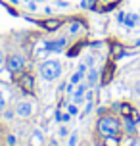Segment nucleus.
I'll return each mask as SVG.
<instances>
[{"mask_svg":"<svg viewBox=\"0 0 140 146\" xmlns=\"http://www.w3.org/2000/svg\"><path fill=\"white\" fill-rule=\"evenodd\" d=\"M96 129H98V133H100L102 137H117L119 131H121V123H119L115 117H110V115L100 117Z\"/></svg>","mask_w":140,"mask_h":146,"instance_id":"1","label":"nucleus"},{"mask_svg":"<svg viewBox=\"0 0 140 146\" xmlns=\"http://www.w3.org/2000/svg\"><path fill=\"white\" fill-rule=\"evenodd\" d=\"M38 71H40V75H42V79L54 81V79H58V77H59V73H61V66H59L56 60H46V62L40 64Z\"/></svg>","mask_w":140,"mask_h":146,"instance_id":"2","label":"nucleus"},{"mask_svg":"<svg viewBox=\"0 0 140 146\" xmlns=\"http://www.w3.org/2000/svg\"><path fill=\"white\" fill-rule=\"evenodd\" d=\"M23 67H25V58L19 56V54H14V56H10L6 60V69L10 73H17V71H21Z\"/></svg>","mask_w":140,"mask_h":146,"instance_id":"3","label":"nucleus"},{"mask_svg":"<svg viewBox=\"0 0 140 146\" xmlns=\"http://www.w3.org/2000/svg\"><path fill=\"white\" fill-rule=\"evenodd\" d=\"M19 87H21L27 94H33V90H35L33 77H31V75H21V77H19Z\"/></svg>","mask_w":140,"mask_h":146,"instance_id":"4","label":"nucleus"},{"mask_svg":"<svg viewBox=\"0 0 140 146\" xmlns=\"http://www.w3.org/2000/svg\"><path fill=\"white\" fill-rule=\"evenodd\" d=\"M65 38H59V40H50V42H46L44 44V48L48 52H61L63 48H65Z\"/></svg>","mask_w":140,"mask_h":146,"instance_id":"5","label":"nucleus"},{"mask_svg":"<svg viewBox=\"0 0 140 146\" xmlns=\"http://www.w3.org/2000/svg\"><path fill=\"white\" fill-rule=\"evenodd\" d=\"M113 73H115V64L113 62H108L106 67H104V73H102V85H108L113 77Z\"/></svg>","mask_w":140,"mask_h":146,"instance_id":"6","label":"nucleus"},{"mask_svg":"<svg viewBox=\"0 0 140 146\" xmlns=\"http://www.w3.org/2000/svg\"><path fill=\"white\" fill-rule=\"evenodd\" d=\"M31 111H33V106H31L27 100L19 102V104H17V108H15V113H17L19 117H29Z\"/></svg>","mask_w":140,"mask_h":146,"instance_id":"7","label":"nucleus"},{"mask_svg":"<svg viewBox=\"0 0 140 146\" xmlns=\"http://www.w3.org/2000/svg\"><path fill=\"white\" fill-rule=\"evenodd\" d=\"M59 25H61V21L59 19H46V21H42V27L48 31H56L59 29Z\"/></svg>","mask_w":140,"mask_h":146,"instance_id":"8","label":"nucleus"},{"mask_svg":"<svg viewBox=\"0 0 140 146\" xmlns=\"http://www.w3.org/2000/svg\"><path fill=\"white\" fill-rule=\"evenodd\" d=\"M87 87H88V85H81V87L77 88V92H75V96H73L75 104H81L83 100H85V90H87Z\"/></svg>","mask_w":140,"mask_h":146,"instance_id":"9","label":"nucleus"},{"mask_svg":"<svg viewBox=\"0 0 140 146\" xmlns=\"http://www.w3.org/2000/svg\"><path fill=\"white\" fill-rule=\"evenodd\" d=\"M138 15L136 14H125V19H123V23H125V25H129V27H134V25H136V23H138Z\"/></svg>","mask_w":140,"mask_h":146,"instance_id":"10","label":"nucleus"},{"mask_svg":"<svg viewBox=\"0 0 140 146\" xmlns=\"http://www.w3.org/2000/svg\"><path fill=\"white\" fill-rule=\"evenodd\" d=\"M119 111H121V115L123 117H129L131 115V111H133V106H129V104H119Z\"/></svg>","mask_w":140,"mask_h":146,"instance_id":"11","label":"nucleus"},{"mask_svg":"<svg viewBox=\"0 0 140 146\" xmlns=\"http://www.w3.org/2000/svg\"><path fill=\"white\" fill-rule=\"evenodd\" d=\"M96 79H98V71H96L94 67L88 71V81H87V85L88 87H92V85H96Z\"/></svg>","mask_w":140,"mask_h":146,"instance_id":"12","label":"nucleus"},{"mask_svg":"<svg viewBox=\"0 0 140 146\" xmlns=\"http://www.w3.org/2000/svg\"><path fill=\"white\" fill-rule=\"evenodd\" d=\"M121 142H119L117 137H104V146H119Z\"/></svg>","mask_w":140,"mask_h":146,"instance_id":"13","label":"nucleus"},{"mask_svg":"<svg viewBox=\"0 0 140 146\" xmlns=\"http://www.w3.org/2000/svg\"><path fill=\"white\" fill-rule=\"evenodd\" d=\"M111 52H113L115 56H123V52H125V48H123L121 44H111Z\"/></svg>","mask_w":140,"mask_h":146,"instance_id":"14","label":"nucleus"},{"mask_svg":"<svg viewBox=\"0 0 140 146\" xmlns=\"http://www.w3.org/2000/svg\"><path fill=\"white\" fill-rule=\"evenodd\" d=\"M83 75H85V73H81V71L73 73V77H71V81H69V83H71V85H77V83H79V81L83 79Z\"/></svg>","mask_w":140,"mask_h":146,"instance_id":"15","label":"nucleus"},{"mask_svg":"<svg viewBox=\"0 0 140 146\" xmlns=\"http://www.w3.org/2000/svg\"><path fill=\"white\" fill-rule=\"evenodd\" d=\"M94 2H96V0H83L81 8H87V10H88V8H94Z\"/></svg>","mask_w":140,"mask_h":146,"instance_id":"16","label":"nucleus"},{"mask_svg":"<svg viewBox=\"0 0 140 146\" xmlns=\"http://www.w3.org/2000/svg\"><path fill=\"white\" fill-rule=\"evenodd\" d=\"M4 108H6V98H4V94L0 92V111H4Z\"/></svg>","mask_w":140,"mask_h":146,"instance_id":"17","label":"nucleus"},{"mask_svg":"<svg viewBox=\"0 0 140 146\" xmlns=\"http://www.w3.org/2000/svg\"><path fill=\"white\" fill-rule=\"evenodd\" d=\"M6 142H8V146H14L15 144V137H14V135H8V137H6Z\"/></svg>","mask_w":140,"mask_h":146,"instance_id":"18","label":"nucleus"},{"mask_svg":"<svg viewBox=\"0 0 140 146\" xmlns=\"http://www.w3.org/2000/svg\"><path fill=\"white\" fill-rule=\"evenodd\" d=\"M79 29H81V23H73V25L69 27V31H71V33H77Z\"/></svg>","mask_w":140,"mask_h":146,"instance_id":"19","label":"nucleus"},{"mask_svg":"<svg viewBox=\"0 0 140 146\" xmlns=\"http://www.w3.org/2000/svg\"><path fill=\"white\" fill-rule=\"evenodd\" d=\"M77 144V135H71V139H69V146H75Z\"/></svg>","mask_w":140,"mask_h":146,"instance_id":"20","label":"nucleus"},{"mask_svg":"<svg viewBox=\"0 0 140 146\" xmlns=\"http://www.w3.org/2000/svg\"><path fill=\"white\" fill-rule=\"evenodd\" d=\"M67 111H69V113H73V115H75V113H77V106H75V104H73V106H69V108H67Z\"/></svg>","mask_w":140,"mask_h":146,"instance_id":"21","label":"nucleus"},{"mask_svg":"<svg viewBox=\"0 0 140 146\" xmlns=\"http://www.w3.org/2000/svg\"><path fill=\"white\" fill-rule=\"evenodd\" d=\"M27 8H29L31 12H35V10H37V4H35V2H29V4H27Z\"/></svg>","mask_w":140,"mask_h":146,"instance_id":"22","label":"nucleus"},{"mask_svg":"<svg viewBox=\"0 0 140 146\" xmlns=\"http://www.w3.org/2000/svg\"><path fill=\"white\" fill-rule=\"evenodd\" d=\"M4 62H6V60H4V52H2V48H0V66H2Z\"/></svg>","mask_w":140,"mask_h":146,"instance_id":"23","label":"nucleus"},{"mask_svg":"<svg viewBox=\"0 0 140 146\" xmlns=\"http://www.w3.org/2000/svg\"><path fill=\"white\" fill-rule=\"evenodd\" d=\"M79 71L85 73V71H87V66H85V64H81V66H79Z\"/></svg>","mask_w":140,"mask_h":146,"instance_id":"24","label":"nucleus"},{"mask_svg":"<svg viewBox=\"0 0 140 146\" xmlns=\"http://www.w3.org/2000/svg\"><path fill=\"white\" fill-rule=\"evenodd\" d=\"M56 119L58 121H63V113H56Z\"/></svg>","mask_w":140,"mask_h":146,"instance_id":"25","label":"nucleus"},{"mask_svg":"<svg viewBox=\"0 0 140 146\" xmlns=\"http://www.w3.org/2000/svg\"><path fill=\"white\" fill-rule=\"evenodd\" d=\"M10 2H14V4H17V0H10Z\"/></svg>","mask_w":140,"mask_h":146,"instance_id":"26","label":"nucleus"}]
</instances>
